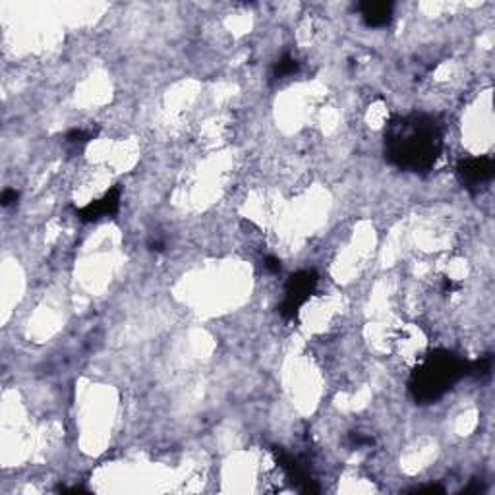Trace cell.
<instances>
[{
	"label": "cell",
	"mask_w": 495,
	"mask_h": 495,
	"mask_svg": "<svg viewBox=\"0 0 495 495\" xmlns=\"http://www.w3.org/2000/svg\"><path fill=\"white\" fill-rule=\"evenodd\" d=\"M18 198H20V194H18L16 190L8 188V190L2 192V205H4V207H10V205H14V203L18 201Z\"/></svg>",
	"instance_id": "cell-10"
},
{
	"label": "cell",
	"mask_w": 495,
	"mask_h": 495,
	"mask_svg": "<svg viewBox=\"0 0 495 495\" xmlns=\"http://www.w3.org/2000/svg\"><path fill=\"white\" fill-rule=\"evenodd\" d=\"M118 207H120V188H110L103 198L95 199V201L88 203L86 207L77 210V217L84 223H91V220H97L101 217L116 215Z\"/></svg>",
	"instance_id": "cell-5"
},
{
	"label": "cell",
	"mask_w": 495,
	"mask_h": 495,
	"mask_svg": "<svg viewBox=\"0 0 495 495\" xmlns=\"http://www.w3.org/2000/svg\"><path fill=\"white\" fill-rule=\"evenodd\" d=\"M364 22L370 27H385L393 20V4L391 2H362L358 6Z\"/></svg>",
	"instance_id": "cell-6"
},
{
	"label": "cell",
	"mask_w": 495,
	"mask_h": 495,
	"mask_svg": "<svg viewBox=\"0 0 495 495\" xmlns=\"http://www.w3.org/2000/svg\"><path fill=\"white\" fill-rule=\"evenodd\" d=\"M492 372V356H482L476 362H468V374L476 377H484Z\"/></svg>",
	"instance_id": "cell-8"
},
{
	"label": "cell",
	"mask_w": 495,
	"mask_h": 495,
	"mask_svg": "<svg viewBox=\"0 0 495 495\" xmlns=\"http://www.w3.org/2000/svg\"><path fill=\"white\" fill-rule=\"evenodd\" d=\"M294 72H298V60L290 55L281 56L273 66V77L292 76Z\"/></svg>",
	"instance_id": "cell-7"
},
{
	"label": "cell",
	"mask_w": 495,
	"mask_h": 495,
	"mask_svg": "<svg viewBox=\"0 0 495 495\" xmlns=\"http://www.w3.org/2000/svg\"><path fill=\"white\" fill-rule=\"evenodd\" d=\"M455 288H459V285H457L455 281H451V279H445V281H443V292H453Z\"/></svg>",
	"instance_id": "cell-12"
},
{
	"label": "cell",
	"mask_w": 495,
	"mask_h": 495,
	"mask_svg": "<svg viewBox=\"0 0 495 495\" xmlns=\"http://www.w3.org/2000/svg\"><path fill=\"white\" fill-rule=\"evenodd\" d=\"M468 374V362L449 351H431L410 375V393L414 398L428 405L437 401Z\"/></svg>",
	"instance_id": "cell-2"
},
{
	"label": "cell",
	"mask_w": 495,
	"mask_h": 495,
	"mask_svg": "<svg viewBox=\"0 0 495 495\" xmlns=\"http://www.w3.org/2000/svg\"><path fill=\"white\" fill-rule=\"evenodd\" d=\"M89 138H91V136H89L86 130H72V132H68L66 136V140L70 143H86L89 142Z\"/></svg>",
	"instance_id": "cell-9"
},
{
	"label": "cell",
	"mask_w": 495,
	"mask_h": 495,
	"mask_svg": "<svg viewBox=\"0 0 495 495\" xmlns=\"http://www.w3.org/2000/svg\"><path fill=\"white\" fill-rule=\"evenodd\" d=\"M265 269L269 271V273H279L281 271V262L273 257V255H269L267 259H265Z\"/></svg>",
	"instance_id": "cell-11"
},
{
	"label": "cell",
	"mask_w": 495,
	"mask_h": 495,
	"mask_svg": "<svg viewBox=\"0 0 495 495\" xmlns=\"http://www.w3.org/2000/svg\"><path fill=\"white\" fill-rule=\"evenodd\" d=\"M318 286V275L314 271H298L290 275L285 286V300L281 304V316L285 319H294L300 308L309 300Z\"/></svg>",
	"instance_id": "cell-3"
},
{
	"label": "cell",
	"mask_w": 495,
	"mask_h": 495,
	"mask_svg": "<svg viewBox=\"0 0 495 495\" xmlns=\"http://www.w3.org/2000/svg\"><path fill=\"white\" fill-rule=\"evenodd\" d=\"M457 175L466 188L482 186L494 178V159L492 157H466L457 166Z\"/></svg>",
	"instance_id": "cell-4"
},
{
	"label": "cell",
	"mask_w": 495,
	"mask_h": 495,
	"mask_svg": "<svg viewBox=\"0 0 495 495\" xmlns=\"http://www.w3.org/2000/svg\"><path fill=\"white\" fill-rule=\"evenodd\" d=\"M443 151L441 124L428 114L395 116L385 130V157L403 170L428 173Z\"/></svg>",
	"instance_id": "cell-1"
}]
</instances>
